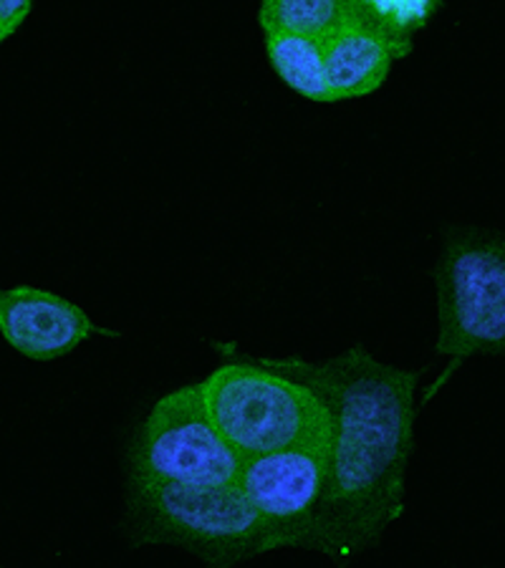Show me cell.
<instances>
[{"instance_id":"obj_1","label":"cell","mask_w":505,"mask_h":568,"mask_svg":"<svg viewBox=\"0 0 505 568\" xmlns=\"http://www.w3.org/2000/svg\"><path fill=\"white\" fill-rule=\"evenodd\" d=\"M265 362L311 384L332 409L329 475L314 551L334 558L364 551L402 516L404 478L415 447L420 372L376 362L360 344L321 364Z\"/></svg>"},{"instance_id":"obj_2","label":"cell","mask_w":505,"mask_h":568,"mask_svg":"<svg viewBox=\"0 0 505 568\" xmlns=\"http://www.w3.org/2000/svg\"><path fill=\"white\" fill-rule=\"evenodd\" d=\"M200 387L210 417L241 457L332 445L326 399L265 359L231 356Z\"/></svg>"},{"instance_id":"obj_3","label":"cell","mask_w":505,"mask_h":568,"mask_svg":"<svg viewBox=\"0 0 505 568\" xmlns=\"http://www.w3.org/2000/svg\"><path fill=\"white\" fill-rule=\"evenodd\" d=\"M130 506L147 538L185 546L215 566L283 548L241 483L215 488L130 483Z\"/></svg>"},{"instance_id":"obj_4","label":"cell","mask_w":505,"mask_h":568,"mask_svg":"<svg viewBox=\"0 0 505 568\" xmlns=\"http://www.w3.org/2000/svg\"><path fill=\"white\" fill-rule=\"evenodd\" d=\"M243 457L210 417L200 384H188L154 407L134 437L130 483L215 488L241 478Z\"/></svg>"},{"instance_id":"obj_5","label":"cell","mask_w":505,"mask_h":568,"mask_svg":"<svg viewBox=\"0 0 505 568\" xmlns=\"http://www.w3.org/2000/svg\"><path fill=\"white\" fill-rule=\"evenodd\" d=\"M435 352L461 366L473 354H505V241L455 235L435 268Z\"/></svg>"},{"instance_id":"obj_6","label":"cell","mask_w":505,"mask_h":568,"mask_svg":"<svg viewBox=\"0 0 505 568\" xmlns=\"http://www.w3.org/2000/svg\"><path fill=\"white\" fill-rule=\"evenodd\" d=\"M329 447H289L243 457L241 488L281 536L283 548L314 551L316 518L326 490Z\"/></svg>"},{"instance_id":"obj_7","label":"cell","mask_w":505,"mask_h":568,"mask_svg":"<svg viewBox=\"0 0 505 568\" xmlns=\"http://www.w3.org/2000/svg\"><path fill=\"white\" fill-rule=\"evenodd\" d=\"M101 332L69 298L33 286L0 293V334L11 349L33 362H53L71 354L91 334Z\"/></svg>"},{"instance_id":"obj_8","label":"cell","mask_w":505,"mask_h":568,"mask_svg":"<svg viewBox=\"0 0 505 568\" xmlns=\"http://www.w3.org/2000/svg\"><path fill=\"white\" fill-rule=\"evenodd\" d=\"M324 59L336 102L374 94L387 81L392 63L400 61L390 41L360 26H349L329 36L324 41Z\"/></svg>"},{"instance_id":"obj_9","label":"cell","mask_w":505,"mask_h":568,"mask_svg":"<svg viewBox=\"0 0 505 568\" xmlns=\"http://www.w3.org/2000/svg\"><path fill=\"white\" fill-rule=\"evenodd\" d=\"M265 53L275 77L299 97L316 104H336L329 84L324 41L303 33L271 31L265 33Z\"/></svg>"},{"instance_id":"obj_10","label":"cell","mask_w":505,"mask_h":568,"mask_svg":"<svg viewBox=\"0 0 505 568\" xmlns=\"http://www.w3.org/2000/svg\"><path fill=\"white\" fill-rule=\"evenodd\" d=\"M352 21L390 41L397 57H410L415 36L433 21L443 0H349Z\"/></svg>"},{"instance_id":"obj_11","label":"cell","mask_w":505,"mask_h":568,"mask_svg":"<svg viewBox=\"0 0 505 568\" xmlns=\"http://www.w3.org/2000/svg\"><path fill=\"white\" fill-rule=\"evenodd\" d=\"M259 21L265 33L291 31L319 41L354 26L349 0H263Z\"/></svg>"},{"instance_id":"obj_12","label":"cell","mask_w":505,"mask_h":568,"mask_svg":"<svg viewBox=\"0 0 505 568\" xmlns=\"http://www.w3.org/2000/svg\"><path fill=\"white\" fill-rule=\"evenodd\" d=\"M36 0H0V39L8 41L31 16Z\"/></svg>"}]
</instances>
